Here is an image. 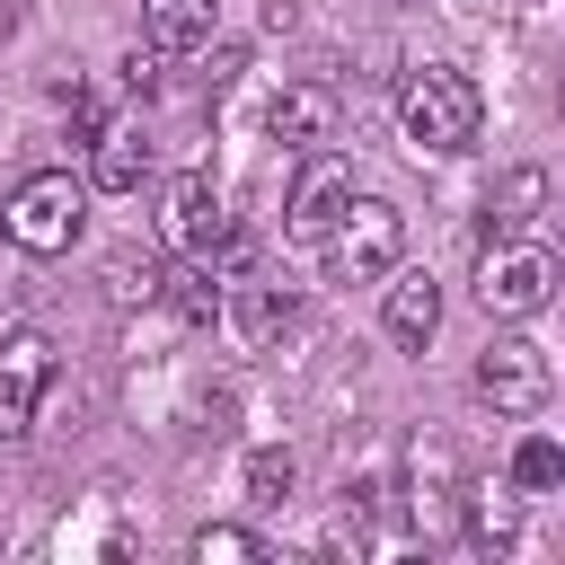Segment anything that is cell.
I'll use <instances>...</instances> for the list:
<instances>
[{"instance_id":"1","label":"cell","mask_w":565,"mask_h":565,"mask_svg":"<svg viewBox=\"0 0 565 565\" xmlns=\"http://www.w3.org/2000/svg\"><path fill=\"white\" fill-rule=\"evenodd\" d=\"M397 124H406L415 150L459 159V150H477V132H486V97H477V79L450 71V62H406V71H397Z\"/></svg>"},{"instance_id":"2","label":"cell","mask_w":565,"mask_h":565,"mask_svg":"<svg viewBox=\"0 0 565 565\" xmlns=\"http://www.w3.org/2000/svg\"><path fill=\"white\" fill-rule=\"evenodd\" d=\"M79 221H88V177H71V168H35L0 203V238L18 256H71Z\"/></svg>"},{"instance_id":"3","label":"cell","mask_w":565,"mask_h":565,"mask_svg":"<svg viewBox=\"0 0 565 565\" xmlns=\"http://www.w3.org/2000/svg\"><path fill=\"white\" fill-rule=\"evenodd\" d=\"M318 247H327V274H335V282H380V274L406 256V212L380 203V194H362V203L344 194V212L327 221Z\"/></svg>"},{"instance_id":"4","label":"cell","mask_w":565,"mask_h":565,"mask_svg":"<svg viewBox=\"0 0 565 565\" xmlns=\"http://www.w3.org/2000/svg\"><path fill=\"white\" fill-rule=\"evenodd\" d=\"M556 300V256L539 238H486L477 256V309L486 318H539Z\"/></svg>"},{"instance_id":"5","label":"cell","mask_w":565,"mask_h":565,"mask_svg":"<svg viewBox=\"0 0 565 565\" xmlns=\"http://www.w3.org/2000/svg\"><path fill=\"white\" fill-rule=\"evenodd\" d=\"M547 388H556L547 344H530V335H494V344L477 353V397H486L494 415H539Z\"/></svg>"},{"instance_id":"6","label":"cell","mask_w":565,"mask_h":565,"mask_svg":"<svg viewBox=\"0 0 565 565\" xmlns=\"http://www.w3.org/2000/svg\"><path fill=\"white\" fill-rule=\"evenodd\" d=\"M53 335L44 327H9L0 335V441H26V424H35V406L53 397Z\"/></svg>"},{"instance_id":"7","label":"cell","mask_w":565,"mask_h":565,"mask_svg":"<svg viewBox=\"0 0 565 565\" xmlns=\"http://www.w3.org/2000/svg\"><path fill=\"white\" fill-rule=\"evenodd\" d=\"M221 238H230V212H221L212 177H168V185H159V247H177V256L212 265V247H221Z\"/></svg>"},{"instance_id":"8","label":"cell","mask_w":565,"mask_h":565,"mask_svg":"<svg viewBox=\"0 0 565 565\" xmlns=\"http://www.w3.org/2000/svg\"><path fill=\"white\" fill-rule=\"evenodd\" d=\"M335 115H344L335 79H291V88L265 106V132H274L282 150H318V141H335Z\"/></svg>"},{"instance_id":"9","label":"cell","mask_w":565,"mask_h":565,"mask_svg":"<svg viewBox=\"0 0 565 565\" xmlns=\"http://www.w3.org/2000/svg\"><path fill=\"white\" fill-rule=\"evenodd\" d=\"M344 194H353V168H344V159H327V150H318V159H309V168H300V177H291V203H282V230H291V238H309V247H318V238H327V221H335V212H344Z\"/></svg>"},{"instance_id":"10","label":"cell","mask_w":565,"mask_h":565,"mask_svg":"<svg viewBox=\"0 0 565 565\" xmlns=\"http://www.w3.org/2000/svg\"><path fill=\"white\" fill-rule=\"evenodd\" d=\"M150 177V132L141 124H97L88 141V194H141Z\"/></svg>"},{"instance_id":"11","label":"cell","mask_w":565,"mask_h":565,"mask_svg":"<svg viewBox=\"0 0 565 565\" xmlns=\"http://www.w3.org/2000/svg\"><path fill=\"white\" fill-rule=\"evenodd\" d=\"M547 221V168H503L486 194V238H530Z\"/></svg>"},{"instance_id":"12","label":"cell","mask_w":565,"mask_h":565,"mask_svg":"<svg viewBox=\"0 0 565 565\" xmlns=\"http://www.w3.org/2000/svg\"><path fill=\"white\" fill-rule=\"evenodd\" d=\"M159 282H168L159 247H115V256L97 265V291H106V309H159Z\"/></svg>"},{"instance_id":"13","label":"cell","mask_w":565,"mask_h":565,"mask_svg":"<svg viewBox=\"0 0 565 565\" xmlns=\"http://www.w3.org/2000/svg\"><path fill=\"white\" fill-rule=\"evenodd\" d=\"M380 318H388V335H397L406 353H424V344H433V327H441V282H433V274H397Z\"/></svg>"},{"instance_id":"14","label":"cell","mask_w":565,"mask_h":565,"mask_svg":"<svg viewBox=\"0 0 565 565\" xmlns=\"http://www.w3.org/2000/svg\"><path fill=\"white\" fill-rule=\"evenodd\" d=\"M450 503H459V530L477 556H503L521 539V494H450Z\"/></svg>"},{"instance_id":"15","label":"cell","mask_w":565,"mask_h":565,"mask_svg":"<svg viewBox=\"0 0 565 565\" xmlns=\"http://www.w3.org/2000/svg\"><path fill=\"white\" fill-rule=\"evenodd\" d=\"M141 18H150V44H159V53H194V44H212L221 0H150Z\"/></svg>"},{"instance_id":"16","label":"cell","mask_w":565,"mask_h":565,"mask_svg":"<svg viewBox=\"0 0 565 565\" xmlns=\"http://www.w3.org/2000/svg\"><path fill=\"white\" fill-rule=\"evenodd\" d=\"M230 327H238L247 344H274V335L291 327V291H282V282H247V291L230 300Z\"/></svg>"},{"instance_id":"17","label":"cell","mask_w":565,"mask_h":565,"mask_svg":"<svg viewBox=\"0 0 565 565\" xmlns=\"http://www.w3.org/2000/svg\"><path fill=\"white\" fill-rule=\"evenodd\" d=\"M450 494H459V459H450V441H424L415 450V521L433 530L450 512Z\"/></svg>"},{"instance_id":"18","label":"cell","mask_w":565,"mask_h":565,"mask_svg":"<svg viewBox=\"0 0 565 565\" xmlns=\"http://www.w3.org/2000/svg\"><path fill=\"white\" fill-rule=\"evenodd\" d=\"M238 477H247V503H265V512H274V503H291V486H300V459L265 441V450H247V468H238Z\"/></svg>"},{"instance_id":"19","label":"cell","mask_w":565,"mask_h":565,"mask_svg":"<svg viewBox=\"0 0 565 565\" xmlns=\"http://www.w3.org/2000/svg\"><path fill=\"white\" fill-rule=\"evenodd\" d=\"M159 300H168L185 327H212V318H221V274H212V265H203V274H168Z\"/></svg>"},{"instance_id":"20","label":"cell","mask_w":565,"mask_h":565,"mask_svg":"<svg viewBox=\"0 0 565 565\" xmlns=\"http://www.w3.org/2000/svg\"><path fill=\"white\" fill-rule=\"evenodd\" d=\"M274 547L256 539V530H238V521H212V530H194V565H265Z\"/></svg>"},{"instance_id":"21","label":"cell","mask_w":565,"mask_h":565,"mask_svg":"<svg viewBox=\"0 0 565 565\" xmlns=\"http://www.w3.org/2000/svg\"><path fill=\"white\" fill-rule=\"evenodd\" d=\"M556 477H565V450H556L547 433H530V441L512 450V486H530V494H539V486H556Z\"/></svg>"},{"instance_id":"22","label":"cell","mask_w":565,"mask_h":565,"mask_svg":"<svg viewBox=\"0 0 565 565\" xmlns=\"http://www.w3.org/2000/svg\"><path fill=\"white\" fill-rule=\"evenodd\" d=\"M159 79H168V53H159V44H132V53H124V88H132V97H159Z\"/></svg>"},{"instance_id":"23","label":"cell","mask_w":565,"mask_h":565,"mask_svg":"<svg viewBox=\"0 0 565 565\" xmlns=\"http://www.w3.org/2000/svg\"><path fill=\"white\" fill-rule=\"evenodd\" d=\"M291 18H300V0H265V26H274V35H282Z\"/></svg>"},{"instance_id":"24","label":"cell","mask_w":565,"mask_h":565,"mask_svg":"<svg viewBox=\"0 0 565 565\" xmlns=\"http://www.w3.org/2000/svg\"><path fill=\"white\" fill-rule=\"evenodd\" d=\"M18 18H26V9H18V0H0V35H18Z\"/></svg>"},{"instance_id":"25","label":"cell","mask_w":565,"mask_h":565,"mask_svg":"<svg viewBox=\"0 0 565 565\" xmlns=\"http://www.w3.org/2000/svg\"><path fill=\"white\" fill-rule=\"evenodd\" d=\"M530 9H539V0H530Z\"/></svg>"},{"instance_id":"26","label":"cell","mask_w":565,"mask_h":565,"mask_svg":"<svg viewBox=\"0 0 565 565\" xmlns=\"http://www.w3.org/2000/svg\"><path fill=\"white\" fill-rule=\"evenodd\" d=\"M397 9H406V0H397Z\"/></svg>"}]
</instances>
